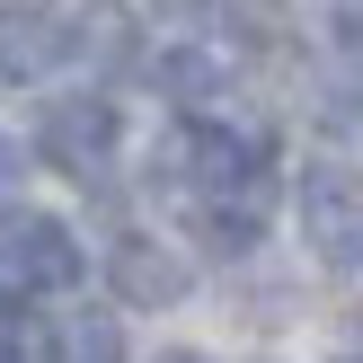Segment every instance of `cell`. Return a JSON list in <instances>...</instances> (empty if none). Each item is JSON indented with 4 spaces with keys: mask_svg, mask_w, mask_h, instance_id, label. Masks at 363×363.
Returning a JSON list of instances; mask_svg holds the SVG:
<instances>
[{
    "mask_svg": "<svg viewBox=\"0 0 363 363\" xmlns=\"http://www.w3.org/2000/svg\"><path fill=\"white\" fill-rule=\"evenodd\" d=\"M301 222L328 266H363V177L354 169H311L301 177Z\"/></svg>",
    "mask_w": 363,
    "mask_h": 363,
    "instance_id": "obj_1",
    "label": "cell"
},
{
    "mask_svg": "<svg viewBox=\"0 0 363 363\" xmlns=\"http://www.w3.org/2000/svg\"><path fill=\"white\" fill-rule=\"evenodd\" d=\"M0 266L27 293H62V284H80V240L53 213H18V222H0Z\"/></svg>",
    "mask_w": 363,
    "mask_h": 363,
    "instance_id": "obj_2",
    "label": "cell"
},
{
    "mask_svg": "<svg viewBox=\"0 0 363 363\" xmlns=\"http://www.w3.org/2000/svg\"><path fill=\"white\" fill-rule=\"evenodd\" d=\"M35 151H45L53 169L89 177L106 151H116V106H106V98H53L45 124H35Z\"/></svg>",
    "mask_w": 363,
    "mask_h": 363,
    "instance_id": "obj_3",
    "label": "cell"
},
{
    "mask_svg": "<svg viewBox=\"0 0 363 363\" xmlns=\"http://www.w3.org/2000/svg\"><path fill=\"white\" fill-rule=\"evenodd\" d=\"M106 284H116L133 311H169V301L186 293V266H177L169 248H151V240H116V257H106Z\"/></svg>",
    "mask_w": 363,
    "mask_h": 363,
    "instance_id": "obj_4",
    "label": "cell"
},
{
    "mask_svg": "<svg viewBox=\"0 0 363 363\" xmlns=\"http://www.w3.org/2000/svg\"><path fill=\"white\" fill-rule=\"evenodd\" d=\"M62 18L53 9H35V0H18V9H0V71L9 80H35V71H53L62 62Z\"/></svg>",
    "mask_w": 363,
    "mask_h": 363,
    "instance_id": "obj_5",
    "label": "cell"
},
{
    "mask_svg": "<svg viewBox=\"0 0 363 363\" xmlns=\"http://www.w3.org/2000/svg\"><path fill=\"white\" fill-rule=\"evenodd\" d=\"M160 89H177V98H213V89H222V62H213V53H160Z\"/></svg>",
    "mask_w": 363,
    "mask_h": 363,
    "instance_id": "obj_6",
    "label": "cell"
},
{
    "mask_svg": "<svg viewBox=\"0 0 363 363\" xmlns=\"http://www.w3.org/2000/svg\"><path fill=\"white\" fill-rule=\"evenodd\" d=\"M62 363H124L116 319H71V328H62Z\"/></svg>",
    "mask_w": 363,
    "mask_h": 363,
    "instance_id": "obj_7",
    "label": "cell"
},
{
    "mask_svg": "<svg viewBox=\"0 0 363 363\" xmlns=\"http://www.w3.org/2000/svg\"><path fill=\"white\" fill-rule=\"evenodd\" d=\"M204 240L240 257V248H257V213H240V204H213V213H204Z\"/></svg>",
    "mask_w": 363,
    "mask_h": 363,
    "instance_id": "obj_8",
    "label": "cell"
},
{
    "mask_svg": "<svg viewBox=\"0 0 363 363\" xmlns=\"http://www.w3.org/2000/svg\"><path fill=\"white\" fill-rule=\"evenodd\" d=\"M9 186H18V142H0V204H9Z\"/></svg>",
    "mask_w": 363,
    "mask_h": 363,
    "instance_id": "obj_9",
    "label": "cell"
},
{
    "mask_svg": "<svg viewBox=\"0 0 363 363\" xmlns=\"http://www.w3.org/2000/svg\"><path fill=\"white\" fill-rule=\"evenodd\" d=\"M169 363H204V354H169Z\"/></svg>",
    "mask_w": 363,
    "mask_h": 363,
    "instance_id": "obj_10",
    "label": "cell"
},
{
    "mask_svg": "<svg viewBox=\"0 0 363 363\" xmlns=\"http://www.w3.org/2000/svg\"><path fill=\"white\" fill-rule=\"evenodd\" d=\"M0 311H9V293H0Z\"/></svg>",
    "mask_w": 363,
    "mask_h": 363,
    "instance_id": "obj_11",
    "label": "cell"
}]
</instances>
